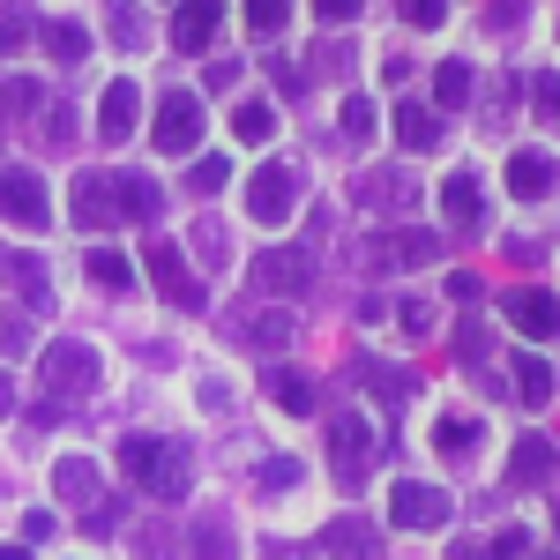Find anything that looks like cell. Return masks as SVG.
I'll return each mask as SVG.
<instances>
[{"label":"cell","mask_w":560,"mask_h":560,"mask_svg":"<svg viewBox=\"0 0 560 560\" xmlns=\"http://www.w3.org/2000/svg\"><path fill=\"white\" fill-rule=\"evenodd\" d=\"M120 471L142 478L158 501H187V448L179 441H158V433H135V441H120Z\"/></svg>","instance_id":"6da1fadb"},{"label":"cell","mask_w":560,"mask_h":560,"mask_svg":"<svg viewBox=\"0 0 560 560\" xmlns=\"http://www.w3.org/2000/svg\"><path fill=\"white\" fill-rule=\"evenodd\" d=\"M150 142H158L165 158H187V150L202 142V97H195V90L158 97V113H150Z\"/></svg>","instance_id":"7a4b0ae2"},{"label":"cell","mask_w":560,"mask_h":560,"mask_svg":"<svg viewBox=\"0 0 560 560\" xmlns=\"http://www.w3.org/2000/svg\"><path fill=\"white\" fill-rule=\"evenodd\" d=\"M456 516V501L427 486V478H396V493H388V523L396 530H441V523Z\"/></svg>","instance_id":"3957f363"},{"label":"cell","mask_w":560,"mask_h":560,"mask_svg":"<svg viewBox=\"0 0 560 560\" xmlns=\"http://www.w3.org/2000/svg\"><path fill=\"white\" fill-rule=\"evenodd\" d=\"M0 217H8L15 232H45V224H52L45 179H38V173H23V165H8V173H0Z\"/></svg>","instance_id":"277c9868"},{"label":"cell","mask_w":560,"mask_h":560,"mask_svg":"<svg viewBox=\"0 0 560 560\" xmlns=\"http://www.w3.org/2000/svg\"><path fill=\"white\" fill-rule=\"evenodd\" d=\"M292 202H300V173H292V165H261V173L247 179V217H255V224H284Z\"/></svg>","instance_id":"5b68a950"},{"label":"cell","mask_w":560,"mask_h":560,"mask_svg":"<svg viewBox=\"0 0 560 560\" xmlns=\"http://www.w3.org/2000/svg\"><path fill=\"white\" fill-rule=\"evenodd\" d=\"M366 261H374V269H419V261H441V232H382V240H366Z\"/></svg>","instance_id":"8992f818"},{"label":"cell","mask_w":560,"mask_h":560,"mask_svg":"<svg viewBox=\"0 0 560 560\" xmlns=\"http://www.w3.org/2000/svg\"><path fill=\"white\" fill-rule=\"evenodd\" d=\"M150 277H158V292H165V300L173 306H202V284H195V277H187V255H179L173 240H150Z\"/></svg>","instance_id":"52a82bcc"},{"label":"cell","mask_w":560,"mask_h":560,"mask_svg":"<svg viewBox=\"0 0 560 560\" xmlns=\"http://www.w3.org/2000/svg\"><path fill=\"white\" fill-rule=\"evenodd\" d=\"M97 382V351L75 345V337H60V345H45V388L60 396V388H90Z\"/></svg>","instance_id":"ba28073f"},{"label":"cell","mask_w":560,"mask_h":560,"mask_svg":"<svg viewBox=\"0 0 560 560\" xmlns=\"http://www.w3.org/2000/svg\"><path fill=\"white\" fill-rule=\"evenodd\" d=\"M501 314L516 322L523 337H538V345H546V337H560V300H553V292H530V284H523V292H509V300H501Z\"/></svg>","instance_id":"9c48e42d"},{"label":"cell","mask_w":560,"mask_h":560,"mask_svg":"<svg viewBox=\"0 0 560 560\" xmlns=\"http://www.w3.org/2000/svg\"><path fill=\"white\" fill-rule=\"evenodd\" d=\"M135 128H142V83H113L97 97V135L105 142H128Z\"/></svg>","instance_id":"30bf717a"},{"label":"cell","mask_w":560,"mask_h":560,"mask_svg":"<svg viewBox=\"0 0 560 560\" xmlns=\"http://www.w3.org/2000/svg\"><path fill=\"white\" fill-rule=\"evenodd\" d=\"M255 284L269 292V300H292V292H306V284H314V269H306V255L269 247V255H255Z\"/></svg>","instance_id":"8fae6325"},{"label":"cell","mask_w":560,"mask_h":560,"mask_svg":"<svg viewBox=\"0 0 560 560\" xmlns=\"http://www.w3.org/2000/svg\"><path fill=\"white\" fill-rule=\"evenodd\" d=\"M217 23H224V0H179L173 45H179V52H210V45H217Z\"/></svg>","instance_id":"7c38bea8"},{"label":"cell","mask_w":560,"mask_h":560,"mask_svg":"<svg viewBox=\"0 0 560 560\" xmlns=\"http://www.w3.org/2000/svg\"><path fill=\"white\" fill-rule=\"evenodd\" d=\"M509 187H516L523 202H546V195L560 187V165L546 158V150H516V158H509Z\"/></svg>","instance_id":"4fadbf2b"},{"label":"cell","mask_w":560,"mask_h":560,"mask_svg":"<svg viewBox=\"0 0 560 560\" xmlns=\"http://www.w3.org/2000/svg\"><path fill=\"white\" fill-rule=\"evenodd\" d=\"M351 382L366 388L374 404H388V411H396V404L411 396V374H404V366H382V359H366V351H359V366H351Z\"/></svg>","instance_id":"5bb4252c"},{"label":"cell","mask_w":560,"mask_h":560,"mask_svg":"<svg viewBox=\"0 0 560 560\" xmlns=\"http://www.w3.org/2000/svg\"><path fill=\"white\" fill-rule=\"evenodd\" d=\"M366 464H374V427H366L359 411H345V419H337V471L359 478Z\"/></svg>","instance_id":"9a60e30c"},{"label":"cell","mask_w":560,"mask_h":560,"mask_svg":"<svg viewBox=\"0 0 560 560\" xmlns=\"http://www.w3.org/2000/svg\"><path fill=\"white\" fill-rule=\"evenodd\" d=\"M158 202H165V195H158V179H150V173H120V179H113V210L135 217V224H150Z\"/></svg>","instance_id":"2e32d148"},{"label":"cell","mask_w":560,"mask_h":560,"mask_svg":"<svg viewBox=\"0 0 560 560\" xmlns=\"http://www.w3.org/2000/svg\"><path fill=\"white\" fill-rule=\"evenodd\" d=\"M441 210L456 217V224H478V217H486V179L478 173H448L441 179Z\"/></svg>","instance_id":"e0dca14e"},{"label":"cell","mask_w":560,"mask_h":560,"mask_svg":"<svg viewBox=\"0 0 560 560\" xmlns=\"http://www.w3.org/2000/svg\"><path fill=\"white\" fill-rule=\"evenodd\" d=\"M0 277H8L23 300H38V306L52 300V284H45V269H38V255H31V247H0Z\"/></svg>","instance_id":"ac0fdd59"},{"label":"cell","mask_w":560,"mask_h":560,"mask_svg":"<svg viewBox=\"0 0 560 560\" xmlns=\"http://www.w3.org/2000/svg\"><path fill=\"white\" fill-rule=\"evenodd\" d=\"M396 135H404V150H441V113L419 105V97H404L396 105Z\"/></svg>","instance_id":"d6986e66"},{"label":"cell","mask_w":560,"mask_h":560,"mask_svg":"<svg viewBox=\"0 0 560 560\" xmlns=\"http://www.w3.org/2000/svg\"><path fill=\"white\" fill-rule=\"evenodd\" d=\"M322 546H329V553H345V560H382V530H366V523L337 516L329 530H322Z\"/></svg>","instance_id":"ffe728a7"},{"label":"cell","mask_w":560,"mask_h":560,"mask_svg":"<svg viewBox=\"0 0 560 560\" xmlns=\"http://www.w3.org/2000/svg\"><path fill=\"white\" fill-rule=\"evenodd\" d=\"M359 202H374V210H404V202H419V187L404 173H359V187H351Z\"/></svg>","instance_id":"44dd1931"},{"label":"cell","mask_w":560,"mask_h":560,"mask_svg":"<svg viewBox=\"0 0 560 560\" xmlns=\"http://www.w3.org/2000/svg\"><path fill=\"white\" fill-rule=\"evenodd\" d=\"M75 224H90V232H97V224H105V217H113V179H97V173H83L75 179Z\"/></svg>","instance_id":"7402d4cb"},{"label":"cell","mask_w":560,"mask_h":560,"mask_svg":"<svg viewBox=\"0 0 560 560\" xmlns=\"http://www.w3.org/2000/svg\"><path fill=\"white\" fill-rule=\"evenodd\" d=\"M269 396H277V411H292V419H306V411L322 404V396H314V382H306V374H292V366H277V374H269Z\"/></svg>","instance_id":"603a6c76"},{"label":"cell","mask_w":560,"mask_h":560,"mask_svg":"<svg viewBox=\"0 0 560 560\" xmlns=\"http://www.w3.org/2000/svg\"><path fill=\"white\" fill-rule=\"evenodd\" d=\"M433 105H441V113H464V105H471V68H464V60H441V68H433Z\"/></svg>","instance_id":"cb8c5ba5"},{"label":"cell","mask_w":560,"mask_h":560,"mask_svg":"<svg viewBox=\"0 0 560 560\" xmlns=\"http://www.w3.org/2000/svg\"><path fill=\"white\" fill-rule=\"evenodd\" d=\"M292 329H300V322H292L284 306H261L255 322H247V345H255V351H284V345H292Z\"/></svg>","instance_id":"d4e9b609"},{"label":"cell","mask_w":560,"mask_h":560,"mask_svg":"<svg viewBox=\"0 0 560 560\" xmlns=\"http://www.w3.org/2000/svg\"><path fill=\"white\" fill-rule=\"evenodd\" d=\"M232 135H240V142H269V135H277V113H269L261 97H240V105H232Z\"/></svg>","instance_id":"484cf974"},{"label":"cell","mask_w":560,"mask_h":560,"mask_svg":"<svg viewBox=\"0 0 560 560\" xmlns=\"http://www.w3.org/2000/svg\"><path fill=\"white\" fill-rule=\"evenodd\" d=\"M38 45L52 52V60H60V68H75V60L90 52V38L75 31V23H45V31H38Z\"/></svg>","instance_id":"4316f807"},{"label":"cell","mask_w":560,"mask_h":560,"mask_svg":"<svg viewBox=\"0 0 560 560\" xmlns=\"http://www.w3.org/2000/svg\"><path fill=\"white\" fill-rule=\"evenodd\" d=\"M553 471V448L546 441H516V456H509V486H530V478Z\"/></svg>","instance_id":"83f0119b"},{"label":"cell","mask_w":560,"mask_h":560,"mask_svg":"<svg viewBox=\"0 0 560 560\" xmlns=\"http://www.w3.org/2000/svg\"><path fill=\"white\" fill-rule=\"evenodd\" d=\"M52 493H68V501H90V493H97V471H90L83 456H60V464H52Z\"/></svg>","instance_id":"f1b7e54d"},{"label":"cell","mask_w":560,"mask_h":560,"mask_svg":"<svg viewBox=\"0 0 560 560\" xmlns=\"http://www.w3.org/2000/svg\"><path fill=\"white\" fill-rule=\"evenodd\" d=\"M90 277H97L105 292H135V261L113 255V247H97V255H90Z\"/></svg>","instance_id":"f546056e"},{"label":"cell","mask_w":560,"mask_h":560,"mask_svg":"<svg viewBox=\"0 0 560 560\" xmlns=\"http://www.w3.org/2000/svg\"><path fill=\"white\" fill-rule=\"evenodd\" d=\"M471 441H486V427H471V419H441L433 427V448L441 456H471Z\"/></svg>","instance_id":"4dcf8cb0"},{"label":"cell","mask_w":560,"mask_h":560,"mask_svg":"<svg viewBox=\"0 0 560 560\" xmlns=\"http://www.w3.org/2000/svg\"><path fill=\"white\" fill-rule=\"evenodd\" d=\"M516 396L523 404H546L553 396V366L546 359H516Z\"/></svg>","instance_id":"1f68e13d"},{"label":"cell","mask_w":560,"mask_h":560,"mask_svg":"<svg viewBox=\"0 0 560 560\" xmlns=\"http://www.w3.org/2000/svg\"><path fill=\"white\" fill-rule=\"evenodd\" d=\"M105 23H113V45H128V52L150 38V31H142V15H135L128 0H113V8H105Z\"/></svg>","instance_id":"d6a6232c"},{"label":"cell","mask_w":560,"mask_h":560,"mask_svg":"<svg viewBox=\"0 0 560 560\" xmlns=\"http://www.w3.org/2000/svg\"><path fill=\"white\" fill-rule=\"evenodd\" d=\"M247 23H255L261 38H277V31L292 23V0H247Z\"/></svg>","instance_id":"836d02e7"},{"label":"cell","mask_w":560,"mask_h":560,"mask_svg":"<svg viewBox=\"0 0 560 560\" xmlns=\"http://www.w3.org/2000/svg\"><path fill=\"white\" fill-rule=\"evenodd\" d=\"M195 553L202 560H232V546H224V516H195Z\"/></svg>","instance_id":"e575fe53"},{"label":"cell","mask_w":560,"mask_h":560,"mask_svg":"<svg viewBox=\"0 0 560 560\" xmlns=\"http://www.w3.org/2000/svg\"><path fill=\"white\" fill-rule=\"evenodd\" d=\"M396 329L427 345V337H433V306H427V300H404V306H396Z\"/></svg>","instance_id":"d590c367"},{"label":"cell","mask_w":560,"mask_h":560,"mask_svg":"<svg viewBox=\"0 0 560 560\" xmlns=\"http://www.w3.org/2000/svg\"><path fill=\"white\" fill-rule=\"evenodd\" d=\"M374 128H382V113H374L366 97H345V135H351V142H366Z\"/></svg>","instance_id":"8d00e7d4"},{"label":"cell","mask_w":560,"mask_h":560,"mask_svg":"<svg viewBox=\"0 0 560 560\" xmlns=\"http://www.w3.org/2000/svg\"><path fill=\"white\" fill-rule=\"evenodd\" d=\"M23 38H31V15H23V8H0V60L23 52Z\"/></svg>","instance_id":"74e56055"},{"label":"cell","mask_w":560,"mask_h":560,"mask_svg":"<svg viewBox=\"0 0 560 560\" xmlns=\"http://www.w3.org/2000/svg\"><path fill=\"white\" fill-rule=\"evenodd\" d=\"M404 8V23H419V31H441L448 23V0H396Z\"/></svg>","instance_id":"f35d334b"},{"label":"cell","mask_w":560,"mask_h":560,"mask_svg":"<svg viewBox=\"0 0 560 560\" xmlns=\"http://www.w3.org/2000/svg\"><path fill=\"white\" fill-rule=\"evenodd\" d=\"M224 179H232V165H224V158H202V165L187 173V187H195V195H217Z\"/></svg>","instance_id":"ab89813d"},{"label":"cell","mask_w":560,"mask_h":560,"mask_svg":"<svg viewBox=\"0 0 560 560\" xmlns=\"http://www.w3.org/2000/svg\"><path fill=\"white\" fill-rule=\"evenodd\" d=\"M530 97H538V113L560 128V75H538V83H530Z\"/></svg>","instance_id":"60d3db41"},{"label":"cell","mask_w":560,"mask_h":560,"mask_svg":"<svg viewBox=\"0 0 560 560\" xmlns=\"http://www.w3.org/2000/svg\"><path fill=\"white\" fill-rule=\"evenodd\" d=\"M261 486H269V493H284V486H300V464H292V456H277V464L261 471Z\"/></svg>","instance_id":"b9f144b4"},{"label":"cell","mask_w":560,"mask_h":560,"mask_svg":"<svg viewBox=\"0 0 560 560\" xmlns=\"http://www.w3.org/2000/svg\"><path fill=\"white\" fill-rule=\"evenodd\" d=\"M314 15H329V23H351V15H359V0H314Z\"/></svg>","instance_id":"7bdbcfd3"},{"label":"cell","mask_w":560,"mask_h":560,"mask_svg":"<svg viewBox=\"0 0 560 560\" xmlns=\"http://www.w3.org/2000/svg\"><path fill=\"white\" fill-rule=\"evenodd\" d=\"M15 411V382H8V366H0V419Z\"/></svg>","instance_id":"ee69618b"},{"label":"cell","mask_w":560,"mask_h":560,"mask_svg":"<svg viewBox=\"0 0 560 560\" xmlns=\"http://www.w3.org/2000/svg\"><path fill=\"white\" fill-rule=\"evenodd\" d=\"M0 560H31V553H23V546H0Z\"/></svg>","instance_id":"f6af8a7d"}]
</instances>
